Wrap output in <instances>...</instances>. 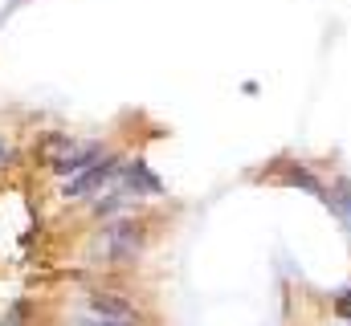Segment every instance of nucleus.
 Here are the masks:
<instances>
[{"mask_svg":"<svg viewBox=\"0 0 351 326\" xmlns=\"http://www.w3.org/2000/svg\"><path fill=\"white\" fill-rule=\"evenodd\" d=\"M45 147H49V163H53L58 175H82L86 167L106 160L98 143H74V139H66V135H49Z\"/></svg>","mask_w":351,"mask_h":326,"instance_id":"nucleus-1","label":"nucleus"},{"mask_svg":"<svg viewBox=\"0 0 351 326\" xmlns=\"http://www.w3.org/2000/svg\"><path fill=\"white\" fill-rule=\"evenodd\" d=\"M119 171H123V163L114 160V155H106L102 163L86 167L82 175H70V179H66V188H62V196H66V200H86V196H94V192H102Z\"/></svg>","mask_w":351,"mask_h":326,"instance_id":"nucleus-2","label":"nucleus"},{"mask_svg":"<svg viewBox=\"0 0 351 326\" xmlns=\"http://www.w3.org/2000/svg\"><path fill=\"white\" fill-rule=\"evenodd\" d=\"M135 249H139V229H135V225H114V229H106V233L94 241V253H98L102 261H110V265L131 261Z\"/></svg>","mask_w":351,"mask_h":326,"instance_id":"nucleus-3","label":"nucleus"},{"mask_svg":"<svg viewBox=\"0 0 351 326\" xmlns=\"http://www.w3.org/2000/svg\"><path fill=\"white\" fill-rule=\"evenodd\" d=\"M90 310L102 314V323H106V318H114V323H131V318H135L131 302L119 298V294H90Z\"/></svg>","mask_w":351,"mask_h":326,"instance_id":"nucleus-4","label":"nucleus"},{"mask_svg":"<svg viewBox=\"0 0 351 326\" xmlns=\"http://www.w3.org/2000/svg\"><path fill=\"white\" fill-rule=\"evenodd\" d=\"M123 179H127V188L123 192H131V196H139V192H147V196H160V179L147 171V163H123V171H119Z\"/></svg>","mask_w":351,"mask_h":326,"instance_id":"nucleus-5","label":"nucleus"},{"mask_svg":"<svg viewBox=\"0 0 351 326\" xmlns=\"http://www.w3.org/2000/svg\"><path fill=\"white\" fill-rule=\"evenodd\" d=\"M286 184H302V188H311V192H319V179H315L311 171H302V167H298V171H286Z\"/></svg>","mask_w":351,"mask_h":326,"instance_id":"nucleus-6","label":"nucleus"},{"mask_svg":"<svg viewBox=\"0 0 351 326\" xmlns=\"http://www.w3.org/2000/svg\"><path fill=\"white\" fill-rule=\"evenodd\" d=\"M335 192H339V196H335V204H339V212L348 216V225H351V184H339Z\"/></svg>","mask_w":351,"mask_h":326,"instance_id":"nucleus-7","label":"nucleus"},{"mask_svg":"<svg viewBox=\"0 0 351 326\" xmlns=\"http://www.w3.org/2000/svg\"><path fill=\"white\" fill-rule=\"evenodd\" d=\"M335 314H339V318H348V323H351V290H343V294L335 298Z\"/></svg>","mask_w":351,"mask_h":326,"instance_id":"nucleus-8","label":"nucleus"},{"mask_svg":"<svg viewBox=\"0 0 351 326\" xmlns=\"http://www.w3.org/2000/svg\"><path fill=\"white\" fill-rule=\"evenodd\" d=\"M12 160V147H8V143H4V139H0V167H4V163Z\"/></svg>","mask_w":351,"mask_h":326,"instance_id":"nucleus-9","label":"nucleus"},{"mask_svg":"<svg viewBox=\"0 0 351 326\" xmlns=\"http://www.w3.org/2000/svg\"><path fill=\"white\" fill-rule=\"evenodd\" d=\"M343 326H351V323H343Z\"/></svg>","mask_w":351,"mask_h":326,"instance_id":"nucleus-10","label":"nucleus"}]
</instances>
